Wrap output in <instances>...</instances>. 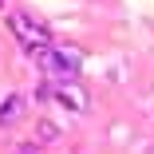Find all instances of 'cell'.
Returning <instances> with one entry per match:
<instances>
[{"instance_id":"obj_1","label":"cell","mask_w":154,"mask_h":154,"mask_svg":"<svg viewBox=\"0 0 154 154\" xmlns=\"http://www.w3.org/2000/svg\"><path fill=\"white\" fill-rule=\"evenodd\" d=\"M28 59H32V63L48 75V79H75L79 75V59H83V51H63V48H32L28 51Z\"/></svg>"},{"instance_id":"obj_2","label":"cell","mask_w":154,"mask_h":154,"mask_svg":"<svg viewBox=\"0 0 154 154\" xmlns=\"http://www.w3.org/2000/svg\"><path fill=\"white\" fill-rule=\"evenodd\" d=\"M36 99H55V103H63V107L75 111V115H87V111H91V95H87L75 79H51V83H40V87H36Z\"/></svg>"},{"instance_id":"obj_3","label":"cell","mask_w":154,"mask_h":154,"mask_svg":"<svg viewBox=\"0 0 154 154\" xmlns=\"http://www.w3.org/2000/svg\"><path fill=\"white\" fill-rule=\"evenodd\" d=\"M8 28H12V36H16L28 51L51 44V28H48L44 20H36L32 12H12V16H8Z\"/></svg>"},{"instance_id":"obj_4","label":"cell","mask_w":154,"mask_h":154,"mask_svg":"<svg viewBox=\"0 0 154 154\" xmlns=\"http://www.w3.org/2000/svg\"><path fill=\"white\" fill-rule=\"evenodd\" d=\"M28 115V95H4V103H0V127H16V122H24Z\"/></svg>"},{"instance_id":"obj_5","label":"cell","mask_w":154,"mask_h":154,"mask_svg":"<svg viewBox=\"0 0 154 154\" xmlns=\"http://www.w3.org/2000/svg\"><path fill=\"white\" fill-rule=\"evenodd\" d=\"M36 138H40V142H59V138H63V131H59L51 119H40V122H36Z\"/></svg>"},{"instance_id":"obj_6","label":"cell","mask_w":154,"mask_h":154,"mask_svg":"<svg viewBox=\"0 0 154 154\" xmlns=\"http://www.w3.org/2000/svg\"><path fill=\"white\" fill-rule=\"evenodd\" d=\"M12 154H40V150H36V146H16Z\"/></svg>"},{"instance_id":"obj_7","label":"cell","mask_w":154,"mask_h":154,"mask_svg":"<svg viewBox=\"0 0 154 154\" xmlns=\"http://www.w3.org/2000/svg\"><path fill=\"white\" fill-rule=\"evenodd\" d=\"M0 4H4V0H0Z\"/></svg>"}]
</instances>
